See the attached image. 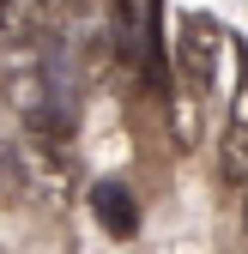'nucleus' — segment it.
Returning a JSON list of instances; mask_svg holds the SVG:
<instances>
[{
  "label": "nucleus",
  "mask_w": 248,
  "mask_h": 254,
  "mask_svg": "<svg viewBox=\"0 0 248 254\" xmlns=\"http://www.w3.org/2000/svg\"><path fill=\"white\" fill-rule=\"evenodd\" d=\"M230 61H236V43L212 18H182V30H176V85H188V97H218Z\"/></svg>",
  "instance_id": "f257e3e1"
},
{
  "label": "nucleus",
  "mask_w": 248,
  "mask_h": 254,
  "mask_svg": "<svg viewBox=\"0 0 248 254\" xmlns=\"http://www.w3.org/2000/svg\"><path fill=\"white\" fill-rule=\"evenodd\" d=\"M218 176H224V188H248V79H242V91H236V103H230V121H224V145H218Z\"/></svg>",
  "instance_id": "f03ea898"
},
{
  "label": "nucleus",
  "mask_w": 248,
  "mask_h": 254,
  "mask_svg": "<svg viewBox=\"0 0 248 254\" xmlns=\"http://www.w3.org/2000/svg\"><path fill=\"white\" fill-rule=\"evenodd\" d=\"M91 206H97V212H103V224H109L115 236H127V230L139 224V212H133V200H127V194H121V188H115V182H97V188H91Z\"/></svg>",
  "instance_id": "7ed1b4c3"
},
{
  "label": "nucleus",
  "mask_w": 248,
  "mask_h": 254,
  "mask_svg": "<svg viewBox=\"0 0 248 254\" xmlns=\"http://www.w3.org/2000/svg\"><path fill=\"white\" fill-rule=\"evenodd\" d=\"M30 188V164L18 151H0V200H12V194H24Z\"/></svg>",
  "instance_id": "20e7f679"
}]
</instances>
